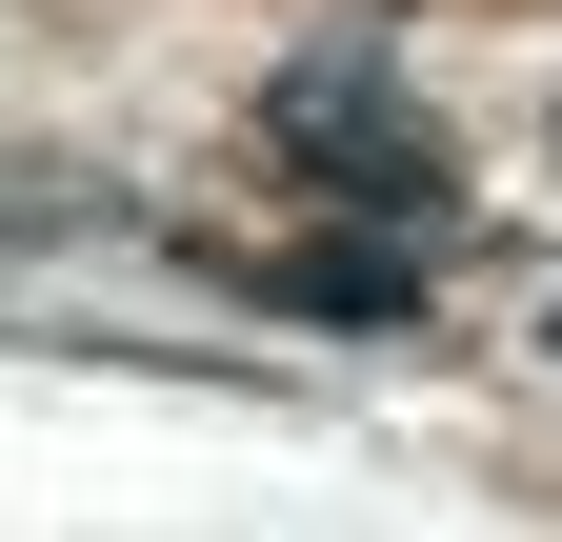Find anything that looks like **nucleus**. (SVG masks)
Listing matches in <instances>:
<instances>
[{"label": "nucleus", "mask_w": 562, "mask_h": 542, "mask_svg": "<svg viewBox=\"0 0 562 542\" xmlns=\"http://www.w3.org/2000/svg\"><path fill=\"white\" fill-rule=\"evenodd\" d=\"M261 161L302 181V201H341V222H402V241L462 222V161H442V121H422V81L362 60V41H302L261 81Z\"/></svg>", "instance_id": "obj_1"}, {"label": "nucleus", "mask_w": 562, "mask_h": 542, "mask_svg": "<svg viewBox=\"0 0 562 542\" xmlns=\"http://www.w3.org/2000/svg\"><path fill=\"white\" fill-rule=\"evenodd\" d=\"M201 282H241V302H281V321H422V282H442V241H181Z\"/></svg>", "instance_id": "obj_2"}, {"label": "nucleus", "mask_w": 562, "mask_h": 542, "mask_svg": "<svg viewBox=\"0 0 562 542\" xmlns=\"http://www.w3.org/2000/svg\"><path fill=\"white\" fill-rule=\"evenodd\" d=\"M21 222H101V241H121L140 201H121V181H81V161H0V241H21Z\"/></svg>", "instance_id": "obj_3"}, {"label": "nucleus", "mask_w": 562, "mask_h": 542, "mask_svg": "<svg viewBox=\"0 0 562 542\" xmlns=\"http://www.w3.org/2000/svg\"><path fill=\"white\" fill-rule=\"evenodd\" d=\"M542 342H562V302H542Z\"/></svg>", "instance_id": "obj_4"}]
</instances>
